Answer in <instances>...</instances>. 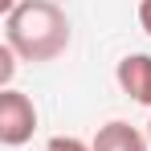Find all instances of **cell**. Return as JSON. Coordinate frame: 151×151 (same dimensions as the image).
<instances>
[{"label": "cell", "mask_w": 151, "mask_h": 151, "mask_svg": "<svg viewBox=\"0 0 151 151\" xmlns=\"http://www.w3.org/2000/svg\"><path fill=\"white\" fill-rule=\"evenodd\" d=\"M4 45L21 61H53L70 49V17L57 0H21L4 17Z\"/></svg>", "instance_id": "obj_1"}, {"label": "cell", "mask_w": 151, "mask_h": 151, "mask_svg": "<svg viewBox=\"0 0 151 151\" xmlns=\"http://www.w3.org/2000/svg\"><path fill=\"white\" fill-rule=\"evenodd\" d=\"M37 131V106L21 90H0V143L4 147H21Z\"/></svg>", "instance_id": "obj_2"}, {"label": "cell", "mask_w": 151, "mask_h": 151, "mask_svg": "<svg viewBox=\"0 0 151 151\" xmlns=\"http://www.w3.org/2000/svg\"><path fill=\"white\" fill-rule=\"evenodd\" d=\"M114 78H119L127 98L151 106V53H127L114 70Z\"/></svg>", "instance_id": "obj_3"}, {"label": "cell", "mask_w": 151, "mask_h": 151, "mask_svg": "<svg viewBox=\"0 0 151 151\" xmlns=\"http://www.w3.org/2000/svg\"><path fill=\"white\" fill-rule=\"evenodd\" d=\"M94 151H151L147 135L139 131V127L123 123V119H110V123L98 127V135H94Z\"/></svg>", "instance_id": "obj_4"}, {"label": "cell", "mask_w": 151, "mask_h": 151, "mask_svg": "<svg viewBox=\"0 0 151 151\" xmlns=\"http://www.w3.org/2000/svg\"><path fill=\"white\" fill-rule=\"evenodd\" d=\"M17 53L8 49V45H0V90H12V74H17Z\"/></svg>", "instance_id": "obj_5"}, {"label": "cell", "mask_w": 151, "mask_h": 151, "mask_svg": "<svg viewBox=\"0 0 151 151\" xmlns=\"http://www.w3.org/2000/svg\"><path fill=\"white\" fill-rule=\"evenodd\" d=\"M45 151H94V147L82 143L78 135H53L49 143H45Z\"/></svg>", "instance_id": "obj_6"}, {"label": "cell", "mask_w": 151, "mask_h": 151, "mask_svg": "<svg viewBox=\"0 0 151 151\" xmlns=\"http://www.w3.org/2000/svg\"><path fill=\"white\" fill-rule=\"evenodd\" d=\"M139 25H143V33L151 37V0H139Z\"/></svg>", "instance_id": "obj_7"}, {"label": "cell", "mask_w": 151, "mask_h": 151, "mask_svg": "<svg viewBox=\"0 0 151 151\" xmlns=\"http://www.w3.org/2000/svg\"><path fill=\"white\" fill-rule=\"evenodd\" d=\"M17 4H21V0H0V12H4V17H8V12H12V8H17Z\"/></svg>", "instance_id": "obj_8"}, {"label": "cell", "mask_w": 151, "mask_h": 151, "mask_svg": "<svg viewBox=\"0 0 151 151\" xmlns=\"http://www.w3.org/2000/svg\"><path fill=\"white\" fill-rule=\"evenodd\" d=\"M147 143H151V123H147Z\"/></svg>", "instance_id": "obj_9"}]
</instances>
